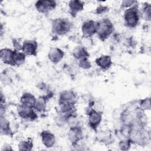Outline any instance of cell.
I'll list each match as a JSON object with an SVG mask.
<instances>
[{"mask_svg": "<svg viewBox=\"0 0 151 151\" xmlns=\"http://www.w3.org/2000/svg\"><path fill=\"white\" fill-rule=\"evenodd\" d=\"M107 11H109V8L107 6L101 5L96 9V13L98 14H102V13H104V12H107Z\"/></svg>", "mask_w": 151, "mask_h": 151, "instance_id": "obj_28", "label": "cell"}, {"mask_svg": "<svg viewBox=\"0 0 151 151\" xmlns=\"http://www.w3.org/2000/svg\"><path fill=\"white\" fill-rule=\"evenodd\" d=\"M1 132L4 135H10L12 133L9 122L3 116H1Z\"/></svg>", "mask_w": 151, "mask_h": 151, "instance_id": "obj_20", "label": "cell"}, {"mask_svg": "<svg viewBox=\"0 0 151 151\" xmlns=\"http://www.w3.org/2000/svg\"><path fill=\"white\" fill-rule=\"evenodd\" d=\"M150 4L145 3L143 6L142 8V17L146 21H150Z\"/></svg>", "mask_w": 151, "mask_h": 151, "instance_id": "obj_22", "label": "cell"}, {"mask_svg": "<svg viewBox=\"0 0 151 151\" xmlns=\"http://www.w3.org/2000/svg\"><path fill=\"white\" fill-rule=\"evenodd\" d=\"M64 55V53L63 50L58 48H52L50 50L48 57L51 62L58 63L63 59Z\"/></svg>", "mask_w": 151, "mask_h": 151, "instance_id": "obj_13", "label": "cell"}, {"mask_svg": "<svg viewBox=\"0 0 151 151\" xmlns=\"http://www.w3.org/2000/svg\"><path fill=\"white\" fill-rule=\"evenodd\" d=\"M130 143H131V140H122L119 143V146L122 150H127L130 146Z\"/></svg>", "mask_w": 151, "mask_h": 151, "instance_id": "obj_25", "label": "cell"}, {"mask_svg": "<svg viewBox=\"0 0 151 151\" xmlns=\"http://www.w3.org/2000/svg\"><path fill=\"white\" fill-rule=\"evenodd\" d=\"M32 141L29 138L21 142L18 145V149L20 150H32Z\"/></svg>", "mask_w": 151, "mask_h": 151, "instance_id": "obj_21", "label": "cell"}, {"mask_svg": "<svg viewBox=\"0 0 151 151\" xmlns=\"http://www.w3.org/2000/svg\"><path fill=\"white\" fill-rule=\"evenodd\" d=\"M124 19L125 25L129 28H134L137 25L139 21V12L136 3L125 11Z\"/></svg>", "mask_w": 151, "mask_h": 151, "instance_id": "obj_1", "label": "cell"}, {"mask_svg": "<svg viewBox=\"0 0 151 151\" xmlns=\"http://www.w3.org/2000/svg\"><path fill=\"white\" fill-rule=\"evenodd\" d=\"M35 101L36 99L29 93H24L20 99L21 104L31 108H34Z\"/></svg>", "mask_w": 151, "mask_h": 151, "instance_id": "obj_15", "label": "cell"}, {"mask_svg": "<svg viewBox=\"0 0 151 151\" xmlns=\"http://www.w3.org/2000/svg\"><path fill=\"white\" fill-rule=\"evenodd\" d=\"M11 78L9 76H8V75H7L6 74H2L1 75V81L2 83H4V84H10L11 81Z\"/></svg>", "mask_w": 151, "mask_h": 151, "instance_id": "obj_27", "label": "cell"}, {"mask_svg": "<svg viewBox=\"0 0 151 151\" xmlns=\"http://www.w3.org/2000/svg\"><path fill=\"white\" fill-rule=\"evenodd\" d=\"M73 56L78 60H81L84 58H88L89 56L86 48L83 47H77L73 51Z\"/></svg>", "mask_w": 151, "mask_h": 151, "instance_id": "obj_18", "label": "cell"}, {"mask_svg": "<svg viewBox=\"0 0 151 151\" xmlns=\"http://www.w3.org/2000/svg\"><path fill=\"white\" fill-rule=\"evenodd\" d=\"M70 13L73 17H76L77 14L81 12L84 8V2L81 1L74 0L68 2Z\"/></svg>", "mask_w": 151, "mask_h": 151, "instance_id": "obj_14", "label": "cell"}, {"mask_svg": "<svg viewBox=\"0 0 151 151\" xmlns=\"http://www.w3.org/2000/svg\"><path fill=\"white\" fill-rule=\"evenodd\" d=\"M14 50H12L9 48H3L1 50V61L8 65L14 66L13 57Z\"/></svg>", "mask_w": 151, "mask_h": 151, "instance_id": "obj_10", "label": "cell"}, {"mask_svg": "<svg viewBox=\"0 0 151 151\" xmlns=\"http://www.w3.org/2000/svg\"><path fill=\"white\" fill-rule=\"evenodd\" d=\"M41 137L42 143L47 147H52L55 142V136L50 131L44 130L41 133Z\"/></svg>", "mask_w": 151, "mask_h": 151, "instance_id": "obj_12", "label": "cell"}, {"mask_svg": "<svg viewBox=\"0 0 151 151\" xmlns=\"http://www.w3.org/2000/svg\"><path fill=\"white\" fill-rule=\"evenodd\" d=\"M71 28V23L67 18H56L52 22V31L57 35H64L70 31Z\"/></svg>", "mask_w": 151, "mask_h": 151, "instance_id": "obj_2", "label": "cell"}, {"mask_svg": "<svg viewBox=\"0 0 151 151\" xmlns=\"http://www.w3.org/2000/svg\"><path fill=\"white\" fill-rule=\"evenodd\" d=\"M98 22L93 20H88L83 22L81 30L84 38H90L97 32L98 28Z\"/></svg>", "mask_w": 151, "mask_h": 151, "instance_id": "obj_6", "label": "cell"}, {"mask_svg": "<svg viewBox=\"0 0 151 151\" xmlns=\"http://www.w3.org/2000/svg\"><path fill=\"white\" fill-rule=\"evenodd\" d=\"M140 109L142 110H149L150 109V98H146V99L140 101Z\"/></svg>", "mask_w": 151, "mask_h": 151, "instance_id": "obj_23", "label": "cell"}, {"mask_svg": "<svg viewBox=\"0 0 151 151\" xmlns=\"http://www.w3.org/2000/svg\"><path fill=\"white\" fill-rule=\"evenodd\" d=\"M26 55L23 52L14 50L13 61L14 66H19L22 64L25 60Z\"/></svg>", "mask_w": 151, "mask_h": 151, "instance_id": "obj_19", "label": "cell"}, {"mask_svg": "<svg viewBox=\"0 0 151 151\" xmlns=\"http://www.w3.org/2000/svg\"><path fill=\"white\" fill-rule=\"evenodd\" d=\"M137 3L136 1H123L122 3V6L123 8H130L133 6L134 4Z\"/></svg>", "mask_w": 151, "mask_h": 151, "instance_id": "obj_26", "label": "cell"}, {"mask_svg": "<svg viewBox=\"0 0 151 151\" xmlns=\"http://www.w3.org/2000/svg\"><path fill=\"white\" fill-rule=\"evenodd\" d=\"M51 97L49 96V94L44 96H40L37 99H36L35 104L34 108L37 111L39 112L43 111L46 107V103L48 100V99H50Z\"/></svg>", "mask_w": 151, "mask_h": 151, "instance_id": "obj_17", "label": "cell"}, {"mask_svg": "<svg viewBox=\"0 0 151 151\" xmlns=\"http://www.w3.org/2000/svg\"><path fill=\"white\" fill-rule=\"evenodd\" d=\"M82 137V130L80 126L71 127L69 133L68 137L73 144H76Z\"/></svg>", "mask_w": 151, "mask_h": 151, "instance_id": "obj_11", "label": "cell"}, {"mask_svg": "<svg viewBox=\"0 0 151 151\" xmlns=\"http://www.w3.org/2000/svg\"><path fill=\"white\" fill-rule=\"evenodd\" d=\"M96 63L103 70H107L112 64L111 57L109 55H103L96 59Z\"/></svg>", "mask_w": 151, "mask_h": 151, "instance_id": "obj_16", "label": "cell"}, {"mask_svg": "<svg viewBox=\"0 0 151 151\" xmlns=\"http://www.w3.org/2000/svg\"><path fill=\"white\" fill-rule=\"evenodd\" d=\"M76 100V94L71 90H65L60 93L59 97V106L60 109H65L75 107Z\"/></svg>", "mask_w": 151, "mask_h": 151, "instance_id": "obj_4", "label": "cell"}, {"mask_svg": "<svg viewBox=\"0 0 151 151\" xmlns=\"http://www.w3.org/2000/svg\"><path fill=\"white\" fill-rule=\"evenodd\" d=\"M38 44L35 40H25L22 45V51L26 55L36 56Z\"/></svg>", "mask_w": 151, "mask_h": 151, "instance_id": "obj_9", "label": "cell"}, {"mask_svg": "<svg viewBox=\"0 0 151 151\" xmlns=\"http://www.w3.org/2000/svg\"><path fill=\"white\" fill-rule=\"evenodd\" d=\"M98 22V28L96 33L101 40L104 41L113 32L114 29L113 25L109 18H103Z\"/></svg>", "mask_w": 151, "mask_h": 151, "instance_id": "obj_3", "label": "cell"}, {"mask_svg": "<svg viewBox=\"0 0 151 151\" xmlns=\"http://www.w3.org/2000/svg\"><path fill=\"white\" fill-rule=\"evenodd\" d=\"M86 112L88 116L89 126L96 130L101 120V113L92 109L91 106L86 108Z\"/></svg>", "mask_w": 151, "mask_h": 151, "instance_id": "obj_5", "label": "cell"}, {"mask_svg": "<svg viewBox=\"0 0 151 151\" xmlns=\"http://www.w3.org/2000/svg\"><path fill=\"white\" fill-rule=\"evenodd\" d=\"M79 66L84 69H88L91 67V63L88 58H84L79 60Z\"/></svg>", "mask_w": 151, "mask_h": 151, "instance_id": "obj_24", "label": "cell"}, {"mask_svg": "<svg viewBox=\"0 0 151 151\" xmlns=\"http://www.w3.org/2000/svg\"><path fill=\"white\" fill-rule=\"evenodd\" d=\"M34 108L28 107L22 104H20L17 107V111L19 117L22 119L29 120H35L38 116L37 113L33 109Z\"/></svg>", "mask_w": 151, "mask_h": 151, "instance_id": "obj_7", "label": "cell"}, {"mask_svg": "<svg viewBox=\"0 0 151 151\" xmlns=\"http://www.w3.org/2000/svg\"><path fill=\"white\" fill-rule=\"evenodd\" d=\"M57 5L54 1H38L36 2L35 6L37 10L41 13H47L53 10Z\"/></svg>", "mask_w": 151, "mask_h": 151, "instance_id": "obj_8", "label": "cell"}]
</instances>
